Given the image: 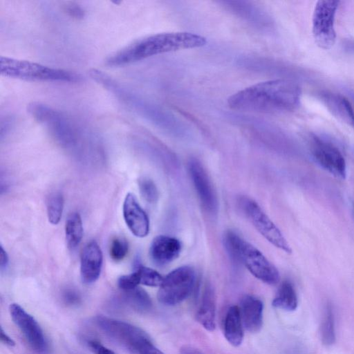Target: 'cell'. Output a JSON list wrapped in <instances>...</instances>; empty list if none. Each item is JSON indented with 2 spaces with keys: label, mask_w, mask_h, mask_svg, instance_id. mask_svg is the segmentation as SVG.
I'll use <instances>...</instances> for the list:
<instances>
[{
  "label": "cell",
  "mask_w": 354,
  "mask_h": 354,
  "mask_svg": "<svg viewBox=\"0 0 354 354\" xmlns=\"http://www.w3.org/2000/svg\"><path fill=\"white\" fill-rule=\"evenodd\" d=\"M301 90L295 82L283 79L268 80L250 86L227 100L234 110L258 113L292 111L299 104Z\"/></svg>",
  "instance_id": "obj_1"
},
{
  "label": "cell",
  "mask_w": 354,
  "mask_h": 354,
  "mask_svg": "<svg viewBox=\"0 0 354 354\" xmlns=\"http://www.w3.org/2000/svg\"><path fill=\"white\" fill-rule=\"evenodd\" d=\"M207 43L205 37L188 32H162L144 37L109 56L106 65L124 66L162 53L199 48Z\"/></svg>",
  "instance_id": "obj_2"
},
{
  "label": "cell",
  "mask_w": 354,
  "mask_h": 354,
  "mask_svg": "<svg viewBox=\"0 0 354 354\" xmlns=\"http://www.w3.org/2000/svg\"><path fill=\"white\" fill-rule=\"evenodd\" d=\"M224 241L230 257L243 263L257 279L269 285L279 282L277 268L256 247L232 231L225 234Z\"/></svg>",
  "instance_id": "obj_3"
},
{
  "label": "cell",
  "mask_w": 354,
  "mask_h": 354,
  "mask_svg": "<svg viewBox=\"0 0 354 354\" xmlns=\"http://www.w3.org/2000/svg\"><path fill=\"white\" fill-rule=\"evenodd\" d=\"M28 111L48 131L51 137L64 147L75 146L85 130L62 112L40 102H32Z\"/></svg>",
  "instance_id": "obj_4"
},
{
  "label": "cell",
  "mask_w": 354,
  "mask_h": 354,
  "mask_svg": "<svg viewBox=\"0 0 354 354\" xmlns=\"http://www.w3.org/2000/svg\"><path fill=\"white\" fill-rule=\"evenodd\" d=\"M0 72L6 77L26 81L78 82L82 80L72 71L5 57L0 58Z\"/></svg>",
  "instance_id": "obj_5"
},
{
  "label": "cell",
  "mask_w": 354,
  "mask_h": 354,
  "mask_svg": "<svg viewBox=\"0 0 354 354\" xmlns=\"http://www.w3.org/2000/svg\"><path fill=\"white\" fill-rule=\"evenodd\" d=\"M196 282V272L189 266H183L170 272L163 278L157 297L167 306L178 305L192 293Z\"/></svg>",
  "instance_id": "obj_6"
},
{
  "label": "cell",
  "mask_w": 354,
  "mask_h": 354,
  "mask_svg": "<svg viewBox=\"0 0 354 354\" xmlns=\"http://www.w3.org/2000/svg\"><path fill=\"white\" fill-rule=\"evenodd\" d=\"M339 1H317L312 17V33L320 48L330 49L336 41L335 20Z\"/></svg>",
  "instance_id": "obj_7"
},
{
  "label": "cell",
  "mask_w": 354,
  "mask_h": 354,
  "mask_svg": "<svg viewBox=\"0 0 354 354\" xmlns=\"http://www.w3.org/2000/svg\"><path fill=\"white\" fill-rule=\"evenodd\" d=\"M93 321L105 335L136 353L140 345L150 339L141 328L122 320L98 315Z\"/></svg>",
  "instance_id": "obj_8"
},
{
  "label": "cell",
  "mask_w": 354,
  "mask_h": 354,
  "mask_svg": "<svg viewBox=\"0 0 354 354\" xmlns=\"http://www.w3.org/2000/svg\"><path fill=\"white\" fill-rule=\"evenodd\" d=\"M241 207L255 229L272 245L291 253L292 249L280 230L263 212L259 204L249 198H242Z\"/></svg>",
  "instance_id": "obj_9"
},
{
  "label": "cell",
  "mask_w": 354,
  "mask_h": 354,
  "mask_svg": "<svg viewBox=\"0 0 354 354\" xmlns=\"http://www.w3.org/2000/svg\"><path fill=\"white\" fill-rule=\"evenodd\" d=\"M10 317L20 330L26 342L37 353H44L47 349V342L44 332L36 319L16 303L9 306Z\"/></svg>",
  "instance_id": "obj_10"
},
{
  "label": "cell",
  "mask_w": 354,
  "mask_h": 354,
  "mask_svg": "<svg viewBox=\"0 0 354 354\" xmlns=\"http://www.w3.org/2000/svg\"><path fill=\"white\" fill-rule=\"evenodd\" d=\"M310 148L313 158L321 167L337 178H346V160L336 147L314 138L310 142Z\"/></svg>",
  "instance_id": "obj_11"
},
{
  "label": "cell",
  "mask_w": 354,
  "mask_h": 354,
  "mask_svg": "<svg viewBox=\"0 0 354 354\" xmlns=\"http://www.w3.org/2000/svg\"><path fill=\"white\" fill-rule=\"evenodd\" d=\"M188 170L203 208L211 214L218 209V199L212 183L201 163L195 158L188 162Z\"/></svg>",
  "instance_id": "obj_12"
},
{
  "label": "cell",
  "mask_w": 354,
  "mask_h": 354,
  "mask_svg": "<svg viewBox=\"0 0 354 354\" xmlns=\"http://www.w3.org/2000/svg\"><path fill=\"white\" fill-rule=\"evenodd\" d=\"M122 212L124 221L134 236L143 238L148 235L149 218L133 194H127L123 203Z\"/></svg>",
  "instance_id": "obj_13"
},
{
  "label": "cell",
  "mask_w": 354,
  "mask_h": 354,
  "mask_svg": "<svg viewBox=\"0 0 354 354\" xmlns=\"http://www.w3.org/2000/svg\"><path fill=\"white\" fill-rule=\"evenodd\" d=\"M103 256L98 243L92 241L83 248L80 258V276L86 284L94 283L102 270Z\"/></svg>",
  "instance_id": "obj_14"
},
{
  "label": "cell",
  "mask_w": 354,
  "mask_h": 354,
  "mask_svg": "<svg viewBox=\"0 0 354 354\" xmlns=\"http://www.w3.org/2000/svg\"><path fill=\"white\" fill-rule=\"evenodd\" d=\"M181 248V243L177 239L166 235H159L156 236L151 243L150 257L157 266H165L178 258Z\"/></svg>",
  "instance_id": "obj_15"
},
{
  "label": "cell",
  "mask_w": 354,
  "mask_h": 354,
  "mask_svg": "<svg viewBox=\"0 0 354 354\" xmlns=\"http://www.w3.org/2000/svg\"><path fill=\"white\" fill-rule=\"evenodd\" d=\"M239 310L244 328L252 333L259 332L263 326L261 300L253 295H245L241 301Z\"/></svg>",
  "instance_id": "obj_16"
},
{
  "label": "cell",
  "mask_w": 354,
  "mask_h": 354,
  "mask_svg": "<svg viewBox=\"0 0 354 354\" xmlns=\"http://www.w3.org/2000/svg\"><path fill=\"white\" fill-rule=\"evenodd\" d=\"M196 319L207 330L216 328V295L210 284L205 286Z\"/></svg>",
  "instance_id": "obj_17"
},
{
  "label": "cell",
  "mask_w": 354,
  "mask_h": 354,
  "mask_svg": "<svg viewBox=\"0 0 354 354\" xmlns=\"http://www.w3.org/2000/svg\"><path fill=\"white\" fill-rule=\"evenodd\" d=\"M243 325L239 307L230 306L224 319L223 332L227 341L233 346H239L243 340Z\"/></svg>",
  "instance_id": "obj_18"
},
{
  "label": "cell",
  "mask_w": 354,
  "mask_h": 354,
  "mask_svg": "<svg viewBox=\"0 0 354 354\" xmlns=\"http://www.w3.org/2000/svg\"><path fill=\"white\" fill-rule=\"evenodd\" d=\"M298 299L293 285L288 281H283L272 301V306L286 311L296 310Z\"/></svg>",
  "instance_id": "obj_19"
},
{
  "label": "cell",
  "mask_w": 354,
  "mask_h": 354,
  "mask_svg": "<svg viewBox=\"0 0 354 354\" xmlns=\"http://www.w3.org/2000/svg\"><path fill=\"white\" fill-rule=\"evenodd\" d=\"M124 303L132 309L145 313L149 311L152 306V301L147 292L140 287L131 290L123 291Z\"/></svg>",
  "instance_id": "obj_20"
},
{
  "label": "cell",
  "mask_w": 354,
  "mask_h": 354,
  "mask_svg": "<svg viewBox=\"0 0 354 354\" xmlns=\"http://www.w3.org/2000/svg\"><path fill=\"white\" fill-rule=\"evenodd\" d=\"M65 234L67 245L73 250L79 245L83 236V225L80 215L71 213L67 218L65 225Z\"/></svg>",
  "instance_id": "obj_21"
},
{
  "label": "cell",
  "mask_w": 354,
  "mask_h": 354,
  "mask_svg": "<svg viewBox=\"0 0 354 354\" xmlns=\"http://www.w3.org/2000/svg\"><path fill=\"white\" fill-rule=\"evenodd\" d=\"M320 335L322 343L330 346L335 342V317L333 306L327 303L324 310V314L320 326Z\"/></svg>",
  "instance_id": "obj_22"
},
{
  "label": "cell",
  "mask_w": 354,
  "mask_h": 354,
  "mask_svg": "<svg viewBox=\"0 0 354 354\" xmlns=\"http://www.w3.org/2000/svg\"><path fill=\"white\" fill-rule=\"evenodd\" d=\"M48 221L53 225L57 224L62 215L64 197L59 192H53L48 197L46 202Z\"/></svg>",
  "instance_id": "obj_23"
},
{
  "label": "cell",
  "mask_w": 354,
  "mask_h": 354,
  "mask_svg": "<svg viewBox=\"0 0 354 354\" xmlns=\"http://www.w3.org/2000/svg\"><path fill=\"white\" fill-rule=\"evenodd\" d=\"M138 276L140 284L151 287H159L163 280V278L155 270L138 264L135 270Z\"/></svg>",
  "instance_id": "obj_24"
},
{
  "label": "cell",
  "mask_w": 354,
  "mask_h": 354,
  "mask_svg": "<svg viewBox=\"0 0 354 354\" xmlns=\"http://www.w3.org/2000/svg\"><path fill=\"white\" fill-rule=\"evenodd\" d=\"M336 111L354 128V110L350 102L342 96L333 98Z\"/></svg>",
  "instance_id": "obj_25"
},
{
  "label": "cell",
  "mask_w": 354,
  "mask_h": 354,
  "mask_svg": "<svg viewBox=\"0 0 354 354\" xmlns=\"http://www.w3.org/2000/svg\"><path fill=\"white\" fill-rule=\"evenodd\" d=\"M141 195L148 203H156L158 198L157 187L153 180L147 178H142L138 182Z\"/></svg>",
  "instance_id": "obj_26"
},
{
  "label": "cell",
  "mask_w": 354,
  "mask_h": 354,
  "mask_svg": "<svg viewBox=\"0 0 354 354\" xmlns=\"http://www.w3.org/2000/svg\"><path fill=\"white\" fill-rule=\"evenodd\" d=\"M110 256L116 261L123 259L128 252V243L123 238H115L110 246Z\"/></svg>",
  "instance_id": "obj_27"
},
{
  "label": "cell",
  "mask_w": 354,
  "mask_h": 354,
  "mask_svg": "<svg viewBox=\"0 0 354 354\" xmlns=\"http://www.w3.org/2000/svg\"><path fill=\"white\" fill-rule=\"evenodd\" d=\"M139 278L136 271L131 274L122 275L118 279V286L122 291L131 290L138 286Z\"/></svg>",
  "instance_id": "obj_28"
},
{
  "label": "cell",
  "mask_w": 354,
  "mask_h": 354,
  "mask_svg": "<svg viewBox=\"0 0 354 354\" xmlns=\"http://www.w3.org/2000/svg\"><path fill=\"white\" fill-rule=\"evenodd\" d=\"M63 300L69 306H75L80 302V294L73 289H66L63 292Z\"/></svg>",
  "instance_id": "obj_29"
},
{
  "label": "cell",
  "mask_w": 354,
  "mask_h": 354,
  "mask_svg": "<svg viewBox=\"0 0 354 354\" xmlns=\"http://www.w3.org/2000/svg\"><path fill=\"white\" fill-rule=\"evenodd\" d=\"M138 354H165L151 342V339L145 341L138 348Z\"/></svg>",
  "instance_id": "obj_30"
},
{
  "label": "cell",
  "mask_w": 354,
  "mask_h": 354,
  "mask_svg": "<svg viewBox=\"0 0 354 354\" xmlns=\"http://www.w3.org/2000/svg\"><path fill=\"white\" fill-rule=\"evenodd\" d=\"M87 345L94 354H115L111 350L95 340L87 341Z\"/></svg>",
  "instance_id": "obj_31"
},
{
  "label": "cell",
  "mask_w": 354,
  "mask_h": 354,
  "mask_svg": "<svg viewBox=\"0 0 354 354\" xmlns=\"http://www.w3.org/2000/svg\"><path fill=\"white\" fill-rule=\"evenodd\" d=\"M65 10L70 16L75 18H82L84 16V11L82 8L73 3L67 5Z\"/></svg>",
  "instance_id": "obj_32"
},
{
  "label": "cell",
  "mask_w": 354,
  "mask_h": 354,
  "mask_svg": "<svg viewBox=\"0 0 354 354\" xmlns=\"http://www.w3.org/2000/svg\"><path fill=\"white\" fill-rule=\"evenodd\" d=\"M1 341L4 344L8 346H14L15 345V342L12 338H11L3 329L1 328Z\"/></svg>",
  "instance_id": "obj_33"
},
{
  "label": "cell",
  "mask_w": 354,
  "mask_h": 354,
  "mask_svg": "<svg viewBox=\"0 0 354 354\" xmlns=\"http://www.w3.org/2000/svg\"><path fill=\"white\" fill-rule=\"evenodd\" d=\"M0 267L1 269L3 270L8 266V256L7 252L4 250L2 245H1V252H0Z\"/></svg>",
  "instance_id": "obj_34"
},
{
  "label": "cell",
  "mask_w": 354,
  "mask_h": 354,
  "mask_svg": "<svg viewBox=\"0 0 354 354\" xmlns=\"http://www.w3.org/2000/svg\"><path fill=\"white\" fill-rule=\"evenodd\" d=\"M181 353L182 354H201L197 351L194 350L190 348H186L183 349Z\"/></svg>",
  "instance_id": "obj_35"
}]
</instances>
